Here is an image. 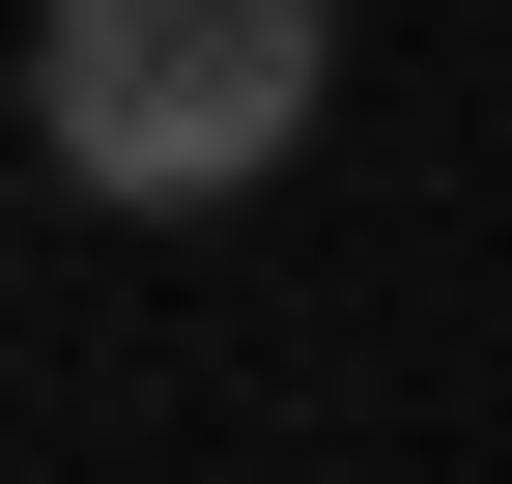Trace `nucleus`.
<instances>
[{"mask_svg":"<svg viewBox=\"0 0 512 484\" xmlns=\"http://www.w3.org/2000/svg\"><path fill=\"white\" fill-rule=\"evenodd\" d=\"M342 86V0H57L29 29V143L86 200H256Z\"/></svg>","mask_w":512,"mask_h":484,"instance_id":"f257e3e1","label":"nucleus"}]
</instances>
